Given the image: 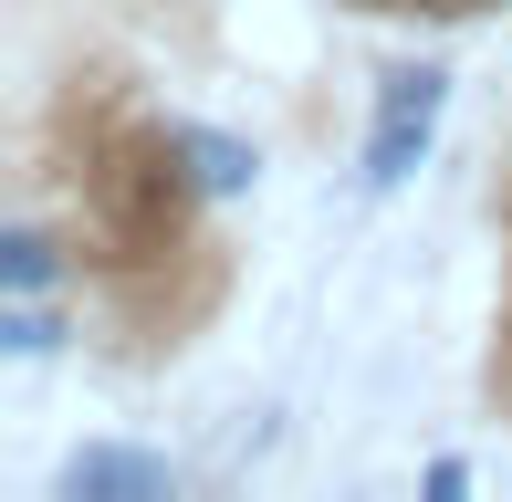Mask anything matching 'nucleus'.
Masks as SVG:
<instances>
[{
  "label": "nucleus",
  "mask_w": 512,
  "mask_h": 502,
  "mask_svg": "<svg viewBox=\"0 0 512 502\" xmlns=\"http://www.w3.org/2000/svg\"><path fill=\"white\" fill-rule=\"evenodd\" d=\"M439 116H450V63H387L377 74V126H366V189H408L429 157Z\"/></svg>",
  "instance_id": "f257e3e1"
},
{
  "label": "nucleus",
  "mask_w": 512,
  "mask_h": 502,
  "mask_svg": "<svg viewBox=\"0 0 512 502\" xmlns=\"http://www.w3.org/2000/svg\"><path fill=\"white\" fill-rule=\"evenodd\" d=\"M168 492H178V471L157 450H126V440H84L63 461V502H168Z\"/></svg>",
  "instance_id": "f03ea898"
},
{
  "label": "nucleus",
  "mask_w": 512,
  "mask_h": 502,
  "mask_svg": "<svg viewBox=\"0 0 512 502\" xmlns=\"http://www.w3.org/2000/svg\"><path fill=\"white\" fill-rule=\"evenodd\" d=\"M168 157L189 168V189H199V199H251V178H262V157H251L241 136H220V126H189V116L168 126Z\"/></svg>",
  "instance_id": "7ed1b4c3"
},
{
  "label": "nucleus",
  "mask_w": 512,
  "mask_h": 502,
  "mask_svg": "<svg viewBox=\"0 0 512 502\" xmlns=\"http://www.w3.org/2000/svg\"><path fill=\"white\" fill-rule=\"evenodd\" d=\"M63 283V241L42 220H11L0 231V293H53Z\"/></svg>",
  "instance_id": "20e7f679"
},
{
  "label": "nucleus",
  "mask_w": 512,
  "mask_h": 502,
  "mask_svg": "<svg viewBox=\"0 0 512 502\" xmlns=\"http://www.w3.org/2000/svg\"><path fill=\"white\" fill-rule=\"evenodd\" d=\"M53 346H63V314L42 304V293H11V314H0V356H21V367H42Z\"/></svg>",
  "instance_id": "39448f33"
}]
</instances>
